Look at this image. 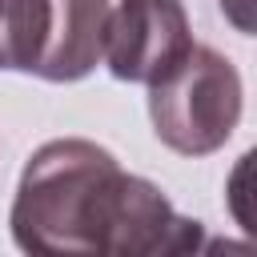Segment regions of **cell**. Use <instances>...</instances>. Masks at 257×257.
Segmentation results:
<instances>
[{"mask_svg": "<svg viewBox=\"0 0 257 257\" xmlns=\"http://www.w3.org/2000/svg\"><path fill=\"white\" fill-rule=\"evenodd\" d=\"M241 104L245 88L237 64L209 44H193L181 64L149 84L153 133L181 157H209L225 149L241 120Z\"/></svg>", "mask_w": 257, "mask_h": 257, "instance_id": "7a4b0ae2", "label": "cell"}, {"mask_svg": "<svg viewBox=\"0 0 257 257\" xmlns=\"http://www.w3.org/2000/svg\"><path fill=\"white\" fill-rule=\"evenodd\" d=\"M249 8H253V0H221V12L241 28V32H253V20H249Z\"/></svg>", "mask_w": 257, "mask_h": 257, "instance_id": "8992f818", "label": "cell"}, {"mask_svg": "<svg viewBox=\"0 0 257 257\" xmlns=\"http://www.w3.org/2000/svg\"><path fill=\"white\" fill-rule=\"evenodd\" d=\"M193 48L189 12L181 0H120L104 24V64L124 84L161 80Z\"/></svg>", "mask_w": 257, "mask_h": 257, "instance_id": "3957f363", "label": "cell"}, {"mask_svg": "<svg viewBox=\"0 0 257 257\" xmlns=\"http://www.w3.org/2000/svg\"><path fill=\"white\" fill-rule=\"evenodd\" d=\"M52 36V0H0V68L32 72L40 68Z\"/></svg>", "mask_w": 257, "mask_h": 257, "instance_id": "5b68a950", "label": "cell"}, {"mask_svg": "<svg viewBox=\"0 0 257 257\" xmlns=\"http://www.w3.org/2000/svg\"><path fill=\"white\" fill-rule=\"evenodd\" d=\"M20 253H116L153 257L201 245V221L181 217L169 197L84 137L40 145L16 185L8 209Z\"/></svg>", "mask_w": 257, "mask_h": 257, "instance_id": "6da1fadb", "label": "cell"}, {"mask_svg": "<svg viewBox=\"0 0 257 257\" xmlns=\"http://www.w3.org/2000/svg\"><path fill=\"white\" fill-rule=\"evenodd\" d=\"M108 12V0H52V36L36 76L48 84L84 80L104 52Z\"/></svg>", "mask_w": 257, "mask_h": 257, "instance_id": "277c9868", "label": "cell"}]
</instances>
